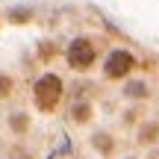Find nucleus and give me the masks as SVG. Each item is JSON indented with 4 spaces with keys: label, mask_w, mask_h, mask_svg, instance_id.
I'll return each instance as SVG.
<instances>
[{
    "label": "nucleus",
    "mask_w": 159,
    "mask_h": 159,
    "mask_svg": "<svg viewBox=\"0 0 159 159\" xmlns=\"http://www.w3.org/2000/svg\"><path fill=\"white\" fill-rule=\"evenodd\" d=\"M35 103H39L41 112H50L53 106L59 103V97H62V80L56 74H44L35 80Z\"/></svg>",
    "instance_id": "obj_1"
},
{
    "label": "nucleus",
    "mask_w": 159,
    "mask_h": 159,
    "mask_svg": "<svg viewBox=\"0 0 159 159\" xmlns=\"http://www.w3.org/2000/svg\"><path fill=\"white\" fill-rule=\"evenodd\" d=\"M136 56H133L130 50H112L109 53V59H106V65H103V71H106V77L109 80H121V77H127L133 68H136Z\"/></svg>",
    "instance_id": "obj_2"
},
{
    "label": "nucleus",
    "mask_w": 159,
    "mask_h": 159,
    "mask_svg": "<svg viewBox=\"0 0 159 159\" xmlns=\"http://www.w3.org/2000/svg\"><path fill=\"white\" fill-rule=\"evenodd\" d=\"M68 65L74 71H85V68L94 65V47H91V41H85V39L71 41V47H68Z\"/></svg>",
    "instance_id": "obj_3"
},
{
    "label": "nucleus",
    "mask_w": 159,
    "mask_h": 159,
    "mask_svg": "<svg viewBox=\"0 0 159 159\" xmlns=\"http://www.w3.org/2000/svg\"><path fill=\"white\" fill-rule=\"evenodd\" d=\"M139 142H142V144L159 142V124H144V127H142V133H139Z\"/></svg>",
    "instance_id": "obj_4"
},
{
    "label": "nucleus",
    "mask_w": 159,
    "mask_h": 159,
    "mask_svg": "<svg viewBox=\"0 0 159 159\" xmlns=\"http://www.w3.org/2000/svg\"><path fill=\"white\" fill-rule=\"evenodd\" d=\"M74 121H77V124H89V121H91V106H89V103H77V106H74Z\"/></svg>",
    "instance_id": "obj_5"
},
{
    "label": "nucleus",
    "mask_w": 159,
    "mask_h": 159,
    "mask_svg": "<svg viewBox=\"0 0 159 159\" xmlns=\"http://www.w3.org/2000/svg\"><path fill=\"white\" fill-rule=\"evenodd\" d=\"M94 148L100 150V153H112V148H115V142L106 136V133H97L94 136Z\"/></svg>",
    "instance_id": "obj_6"
},
{
    "label": "nucleus",
    "mask_w": 159,
    "mask_h": 159,
    "mask_svg": "<svg viewBox=\"0 0 159 159\" xmlns=\"http://www.w3.org/2000/svg\"><path fill=\"white\" fill-rule=\"evenodd\" d=\"M127 97H148V85H144V83L127 85Z\"/></svg>",
    "instance_id": "obj_7"
},
{
    "label": "nucleus",
    "mask_w": 159,
    "mask_h": 159,
    "mask_svg": "<svg viewBox=\"0 0 159 159\" xmlns=\"http://www.w3.org/2000/svg\"><path fill=\"white\" fill-rule=\"evenodd\" d=\"M12 89H15V83H12V77H6V74H0V97H6V94H12Z\"/></svg>",
    "instance_id": "obj_8"
},
{
    "label": "nucleus",
    "mask_w": 159,
    "mask_h": 159,
    "mask_svg": "<svg viewBox=\"0 0 159 159\" xmlns=\"http://www.w3.org/2000/svg\"><path fill=\"white\" fill-rule=\"evenodd\" d=\"M12 130H15V133L27 130V115H15V118H12Z\"/></svg>",
    "instance_id": "obj_9"
}]
</instances>
